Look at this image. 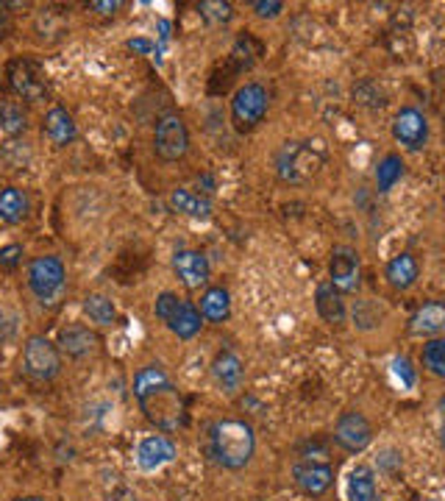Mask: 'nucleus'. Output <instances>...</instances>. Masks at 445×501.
<instances>
[{
  "instance_id": "nucleus-34",
  "label": "nucleus",
  "mask_w": 445,
  "mask_h": 501,
  "mask_svg": "<svg viewBox=\"0 0 445 501\" xmlns=\"http://www.w3.org/2000/svg\"><path fill=\"white\" fill-rule=\"evenodd\" d=\"M396 373L401 376L406 387H415V370H412V365H409L406 357H398V360H396Z\"/></svg>"
},
{
  "instance_id": "nucleus-16",
  "label": "nucleus",
  "mask_w": 445,
  "mask_h": 501,
  "mask_svg": "<svg viewBox=\"0 0 445 501\" xmlns=\"http://www.w3.org/2000/svg\"><path fill=\"white\" fill-rule=\"evenodd\" d=\"M59 348L67 357H75V360L90 357L98 348V335L81 323H73V326H67V329L59 332Z\"/></svg>"
},
{
  "instance_id": "nucleus-2",
  "label": "nucleus",
  "mask_w": 445,
  "mask_h": 501,
  "mask_svg": "<svg viewBox=\"0 0 445 501\" xmlns=\"http://www.w3.org/2000/svg\"><path fill=\"white\" fill-rule=\"evenodd\" d=\"M206 446H209V457H212L220 468L240 471L253 457L256 437H253L251 423L237 420V418H220L209 426Z\"/></svg>"
},
{
  "instance_id": "nucleus-21",
  "label": "nucleus",
  "mask_w": 445,
  "mask_h": 501,
  "mask_svg": "<svg viewBox=\"0 0 445 501\" xmlns=\"http://www.w3.org/2000/svg\"><path fill=\"white\" fill-rule=\"evenodd\" d=\"M315 304H318V312L326 323H343L348 310H346V301H343V293H339L331 282L321 284L318 293H315Z\"/></svg>"
},
{
  "instance_id": "nucleus-37",
  "label": "nucleus",
  "mask_w": 445,
  "mask_h": 501,
  "mask_svg": "<svg viewBox=\"0 0 445 501\" xmlns=\"http://www.w3.org/2000/svg\"><path fill=\"white\" fill-rule=\"evenodd\" d=\"M9 31H12V17H9L6 6H0V39L9 37Z\"/></svg>"
},
{
  "instance_id": "nucleus-19",
  "label": "nucleus",
  "mask_w": 445,
  "mask_h": 501,
  "mask_svg": "<svg viewBox=\"0 0 445 501\" xmlns=\"http://www.w3.org/2000/svg\"><path fill=\"white\" fill-rule=\"evenodd\" d=\"M170 207H173V212H181V215L195 217V220L212 217V200H209L206 195H201V192L184 190V187L170 192Z\"/></svg>"
},
{
  "instance_id": "nucleus-12",
  "label": "nucleus",
  "mask_w": 445,
  "mask_h": 501,
  "mask_svg": "<svg viewBox=\"0 0 445 501\" xmlns=\"http://www.w3.org/2000/svg\"><path fill=\"white\" fill-rule=\"evenodd\" d=\"M329 276H331V284L339 293H354L359 287L362 262H359V254L351 245H334L331 262H329Z\"/></svg>"
},
{
  "instance_id": "nucleus-25",
  "label": "nucleus",
  "mask_w": 445,
  "mask_h": 501,
  "mask_svg": "<svg viewBox=\"0 0 445 501\" xmlns=\"http://www.w3.org/2000/svg\"><path fill=\"white\" fill-rule=\"evenodd\" d=\"M348 501H376V473L371 465H356L351 471Z\"/></svg>"
},
{
  "instance_id": "nucleus-17",
  "label": "nucleus",
  "mask_w": 445,
  "mask_h": 501,
  "mask_svg": "<svg viewBox=\"0 0 445 501\" xmlns=\"http://www.w3.org/2000/svg\"><path fill=\"white\" fill-rule=\"evenodd\" d=\"M409 332L417 337H434L445 332V304L440 301H429V304L417 307L409 318Z\"/></svg>"
},
{
  "instance_id": "nucleus-3",
  "label": "nucleus",
  "mask_w": 445,
  "mask_h": 501,
  "mask_svg": "<svg viewBox=\"0 0 445 501\" xmlns=\"http://www.w3.org/2000/svg\"><path fill=\"white\" fill-rule=\"evenodd\" d=\"M329 150L321 140H295L287 142L276 157V173L287 184H304L323 170Z\"/></svg>"
},
{
  "instance_id": "nucleus-1",
  "label": "nucleus",
  "mask_w": 445,
  "mask_h": 501,
  "mask_svg": "<svg viewBox=\"0 0 445 501\" xmlns=\"http://www.w3.org/2000/svg\"><path fill=\"white\" fill-rule=\"evenodd\" d=\"M134 395L150 423L159 426L162 432H175L178 426H184V398L178 387L170 382L162 365H145L134 376Z\"/></svg>"
},
{
  "instance_id": "nucleus-11",
  "label": "nucleus",
  "mask_w": 445,
  "mask_h": 501,
  "mask_svg": "<svg viewBox=\"0 0 445 501\" xmlns=\"http://www.w3.org/2000/svg\"><path fill=\"white\" fill-rule=\"evenodd\" d=\"M334 440L339 448H346L348 454H359L373 440V426L362 412H346L334 426Z\"/></svg>"
},
{
  "instance_id": "nucleus-38",
  "label": "nucleus",
  "mask_w": 445,
  "mask_h": 501,
  "mask_svg": "<svg viewBox=\"0 0 445 501\" xmlns=\"http://www.w3.org/2000/svg\"><path fill=\"white\" fill-rule=\"evenodd\" d=\"M17 501H45V498H39V496H22V498H17Z\"/></svg>"
},
{
  "instance_id": "nucleus-32",
  "label": "nucleus",
  "mask_w": 445,
  "mask_h": 501,
  "mask_svg": "<svg viewBox=\"0 0 445 501\" xmlns=\"http://www.w3.org/2000/svg\"><path fill=\"white\" fill-rule=\"evenodd\" d=\"M251 9H253L256 17H261V20H273V17H278V14L284 12V4H281V0H253Z\"/></svg>"
},
{
  "instance_id": "nucleus-28",
  "label": "nucleus",
  "mask_w": 445,
  "mask_h": 501,
  "mask_svg": "<svg viewBox=\"0 0 445 501\" xmlns=\"http://www.w3.org/2000/svg\"><path fill=\"white\" fill-rule=\"evenodd\" d=\"M424 368L437 379H445V337H432L424 345Z\"/></svg>"
},
{
  "instance_id": "nucleus-39",
  "label": "nucleus",
  "mask_w": 445,
  "mask_h": 501,
  "mask_svg": "<svg viewBox=\"0 0 445 501\" xmlns=\"http://www.w3.org/2000/svg\"><path fill=\"white\" fill-rule=\"evenodd\" d=\"M440 440H442V448H445V426H442V435H440Z\"/></svg>"
},
{
  "instance_id": "nucleus-15",
  "label": "nucleus",
  "mask_w": 445,
  "mask_h": 501,
  "mask_svg": "<svg viewBox=\"0 0 445 501\" xmlns=\"http://www.w3.org/2000/svg\"><path fill=\"white\" fill-rule=\"evenodd\" d=\"M175 460V446H173V440L170 437H165V435H150V437H145L142 443H140V448H137V465L142 468V471H159V468H165L167 463H173Z\"/></svg>"
},
{
  "instance_id": "nucleus-24",
  "label": "nucleus",
  "mask_w": 445,
  "mask_h": 501,
  "mask_svg": "<svg viewBox=\"0 0 445 501\" xmlns=\"http://www.w3.org/2000/svg\"><path fill=\"white\" fill-rule=\"evenodd\" d=\"M201 315L209 323H223L231 315V295L226 287H209L201 298Z\"/></svg>"
},
{
  "instance_id": "nucleus-4",
  "label": "nucleus",
  "mask_w": 445,
  "mask_h": 501,
  "mask_svg": "<svg viewBox=\"0 0 445 501\" xmlns=\"http://www.w3.org/2000/svg\"><path fill=\"white\" fill-rule=\"evenodd\" d=\"M29 287L39 298V304L54 307L62 301L67 287V270L59 257H37L29 265Z\"/></svg>"
},
{
  "instance_id": "nucleus-23",
  "label": "nucleus",
  "mask_w": 445,
  "mask_h": 501,
  "mask_svg": "<svg viewBox=\"0 0 445 501\" xmlns=\"http://www.w3.org/2000/svg\"><path fill=\"white\" fill-rule=\"evenodd\" d=\"M417 259L412 257V254H398V257H392L389 262H387V270H384V276H387V282H389V287H396V290H409L415 282H417Z\"/></svg>"
},
{
  "instance_id": "nucleus-26",
  "label": "nucleus",
  "mask_w": 445,
  "mask_h": 501,
  "mask_svg": "<svg viewBox=\"0 0 445 501\" xmlns=\"http://www.w3.org/2000/svg\"><path fill=\"white\" fill-rule=\"evenodd\" d=\"M404 175V159L398 154H387L379 167H376V187L379 192H389L392 187H396L401 182Z\"/></svg>"
},
{
  "instance_id": "nucleus-31",
  "label": "nucleus",
  "mask_w": 445,
  "mask_h": 501,
  "mask_svg": "<svg viewBox=\"0 0 445 501\" xmlns=\"http://www.w3.org/2000/svg\"><path fill=\"white\" fill-rule=\"evenodd\" d=\"M178 304H181V298L175 293H159V295H156L153 312H156V318H159L162 323H167L173 318V312L178 310Z\"/></svg>"
},
{
  "instance_id": "nucleus-30",
  "label": "nucleus",
  "mask_w": 445,
  "mask_h": 501,
  "mask_svg": "<svg viewBox=\"0 0 445 501\" xmlns=\"http://www.w3.org/2000/svg\"><path fill=\"white\" fill-rule=\"evenodd\" d=\"M198 12L206 22H212V25L228 22L234 17L231 4H223V0H203V4H198Z\"/></svg>"
},
{
  "instance_id": "nucleus-18",
  "label": "nucleus",
  "mask_w": 445,
  "mask_h": 501,
  "mask_svg": "<svg viewBox=\"0 0 445 501\" xmlns=\"http://www.w3.org/2000/svg\"><path fill=\"white\" fill-rule=\"evenodd\" d=\"M42 129H45L47 140L54 142L56 148H64V145H70L78 137V125H75L73 115L67 109H62V106H54L45 115Z\"/></svg>"
},
{
  "instance_id": "nucleus-9",
  "label": "nucleus",
  "mask_w": 445,
  "mask_h": 501,
  "mask_svg": "<svg viewBox=\"0 0 445 501\" xmlns=\"http://www.w3.org/2000/svg\"><path fill=\"white\" fill-rule=\"evenodd\" d=\"M392 137L406 150H421L429 142V120L421 109L404 106L392 120Z\"/></svg>"
},
{
  "instance_id": "nucleus-40",
  "label": "nucleus",
  "mask_w": 445,
  "mask_h": 501,
  "mask_svg": "<svg viewBox=\"0 0 445 501\" xmlns=\"http://www.w3.org/2000/svg\"><path fill=\"white\" fill-rule=\"evenodd\" d=\"M440 407H442V410H445V398H442V401H440Z\"/></svg>"
},
{
  "instance_id": "nucleus-22",
  "label": "nucleus",
  "mask_w": 445,
  "mask_h": 501,
  "mask_svg": "<svg viewBox=\"0 0 445 501\" xmlns=\"http://www.w3.org/2000/svg\"><path fill=\"white\" fill-rule=\"evenodd\" d=\"M29 212H31V200L20 187L0 190V220L17 225V223H22L25 217H29Z\"/></svg>"
},
{
  "instance_id": "nucleus-8",
  "label": "nucleus",
  "mask_w": 445,
  "mask_h": 501,
  "mask_svg": "<svg viewBox=\"0 0 445 501\" xmlns=\"http://www.w3.org/2000/svg\"><path fill=\"white\" fill-rule=\"evenodd\" d=\"M9 84L22 100H42L47 98V79L45 70L31 59H14L9 64Z\"/></svg>"
},
{
  "instance_id": "nucleus-13",
  "label": "nucleus",
  "mask_w": 445,
  "mask_h": 501,
  "mask_svg": "<svg viewBox=\"0 0 445 501\" xmlns=\"http://www.w3.org/2000/svg\"><path fill=\"white\" fill-rule=\"evenodd\" d=\"M173 270L187 290H201L209 284V259L201 254V250H193V248L175 250Z\"/></svg>"
},
{
  "instance_id": "nucleus-20",
  "label": "nucleus",
  "mask_w": 445,
  "mask_h": 501,
  "mask_svg": "<svg viewBox=\"0 0 445 501\" xmlns=\"http://www.w3.org/2000/svg\"><path fill=\"white\" fill-rule=\"evenodd\" d=\"M201 326H203V315L195 304H190V301L181 298V304L178 310L173 312V318L167 320V329L173 335H178L181 340H190L201 332Z\"/></svg>"
},
{
  "instance_id": "nucleus-29",
  "label": "nucleus",
  "mask_w": 445,
  "mask_h": 501,
  "mask_svg": "<svg viewBox=\"0 0 445 501\" xmlns=\"http://www.w3.org/2000/svg\"><path fill=\"white\" fill-rule=\"evenodd\" d=\"M0 129H4L9 137H17V134H22L25 129H29V117H25L22 106L12 104V100L0 106Z\"/></svg>"
},
{
  "instance_id": "nucleus-33",
  "label": "nucleus",
  "mask_w": 445,
  "mask_h": 501,
  "mask_svg": "<svg viewBox=\"0 0 445 501\" xmlns=\"http://www.w3.org/2000/svg\"><path fill=\"white\" fill-rule=\"evenodd\" d=\"M22 259V245H6V248H0V267H17Z\"/></svg>"
},
{
  "instance_id": "nucleus-14",
  "label": "nucleus",
  "mask_w": 445,
  "mask_h": 501,
  "mask_svg": "<svg viewBox=\"0 0 445 501\" xmlns=\"http://www.w3.org/2000/svg\"><path fill=\"white\" fill-rule=\"evenodd\" d=\"M212 379L228 395L243 390V385H245V368H243L240 357L231 354V351H220V354L215 357V362H212Z\"/></svg>"
},
{
  "instance_id": "nucleus-35",
  "label": "nucleus",
  "mask_w": 445,
  "mask_h": 501,
  "mask_svg": "<svg viewBox=\"0 0 445 501\" xmlns=\"http://www.w3.org/2000/svg\"><path fill=\"white\" fill-rule=\"evenodd\" d=\"M120 6V0H95V4H90V9H95L98 14H115Z\"/></svg>"
},
{
  "instance_id": "nucleus-7",
  "label": "nucleus",
  "mask_w": 445,
  "mask_h": 501,
  "mask_svg": "<svg viewBox=\"0 0 445 501\" xmlns=\"http://www.w3.org/2000/svg\"><path fill=\"white\" fill-rule=\"evenodd\" d=\"M153 148H156V154H159V159H165V162H175L184 157L190 148V132H187L184 120L173 112L159 117V123H156V134H153Z\"/></svg>"
},
{
  "instance_id": "nucleus-5",
  "label": "nucleus",
  "mask_w": 445,
  "mask_h": 501,
  "mask_svg": "<svg viewBox=\"0 0 445 501\" xmlns=\"http://www.w3.org/2000/svg\"><path fill=\"white\" fill-rule=\"evenodd\" d=\"M265 112H268V89L261 84L248 81L234 92V98H231V123L240 134L253 132L261 123V117H265Z\"/></svg>"
},
{
  "instance_id": "nucleus-10",
  "label": "nucleus",
  "mask_w": 445,
  "mask_h": 501,
  "mask_svg": "<svg viewBox=\"0 0 445 501\" xmlns=\"http://www.w3.org/2000/svg\"><path fill=\"white\" fill-rule=\"evenodd\" d=\"M293 480L306 496H323L334 482V465L321 457H304L293 465Z\"/></svg>"
},
{
  "instance_id": "nucleus-27",
  "label": "nucleus",
  "mask_w": 445,
  "mask_h": 501,
  "mask_svg": "<svg viewBox=\"0 0 445 501\" xmlns=\"http://www.w3.org/2000/svg\"><path fill=\"white\" fill-rule=\"evenodd\" d=\"M84 312H87V318H90L92 323H98V326H112V323L117 320L115 304H112V301H109L107 295H98V293H92V295L84 298Z\"/></svg>"
},
{
  "instance_id": "nucleus-6",
  "label": "nucleus",
  "mask_w": 445,
  "mask_h": 501,
  "mask_svg": "<svg viewBox=\"0 0 445 501\" xmlns=\"http://www.w3.org/2000/svg\"><path fill=\"white\" fill-rule=\"evenodd\" d=\"M22 370L37 382L56 379L59 370H62L59 348L42 335L29 337V343H25V348H22Z\"/></svg>"
},
{
  "instance_id": "nucleus-36",
  "label": "nucleus",
  "mask_w": 445,
  "mask_h": 501,
  "mask_svg": "<svg viewBox=\"0 0 445 501\" xmlns=\"http://www.w3.org/2000/svg\"><path fill=\"white\" fill-rule=\"evenodd\" d=\"M128 47L131 50H134V54H142V56H150L153 54V50H156V45L150 42V39H128Z\"/></svg>"
}]
</instances>
